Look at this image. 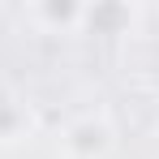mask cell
<instances>
[{
  "label": "cell",
  "instance_id": "6da1fadb",
  "mask_svg": "<svg viewBox=\"0 0 159 159\" xmlns=\"http://www.w3.org/2000/svg\"><path fill=\"white\" fill-rule=\"evenodd\" d=\"M116 146V129L103 112H78L60 129V155L65 159H107Z\"/></svg>",
  "mask_w": 159,
  "mask_h": 159
},
{
  "label": "cell",
  "instance_id": "7a4b0ae2",
  "mask_svg": "<svg viewBox=\"0 0 159 159\" xmlns=\"http://www.w3.org/2000/svg\"><path fill=\"white\" fill-rule=\"evenodd\" d=\"M138 26V9L133 4H82V30L90 34H129Z\"/></svg>",
  "mask_w": 159,
  "mask_h": 159
},
{
  "label": "cell",
  "instance_id": "3957f363",
  "mask_svg": "<svg viewBox=\"0 0 159 159\" xmlns=\"http://www.w3.org/2000/svg\"><path fill=\"white\" fill-rule=\"evenodd\" d=\"M26 17L48 34H73V30H82V4H73V0H39V4L26 9Z\"/></svg>",
  "mask_w": 159,
  "mask_h": 159
},
{
  "label": "cell",
  "instance_id": "277c9868",
  "mask_svg": "<svg viewBox=\"0 0 159 159\" xmlns=\"http://www.w3.org/2000/svg\"><path fill=\"white\" fill-rule=\"evenodd\" d=\"M26 125H30L26 107L17 99H0V142H17L26 133Z\"/></svg>",
  "mask_w": 159,
  "mask_h": 159
}]
</instances>
